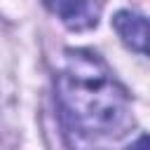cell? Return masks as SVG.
I'll return each mask as SVG.
<instances>
[{"instance_id":"1","label":"cell","mask_w":150,"mask_h":150,"mask_svg":"<svg viewBox=\"0 0 150 150\" xmlns=\"http://www.w3.org/2000/svg\"><path fill=\"white\" fill-rule=\"evenodd\" d=\"M56 96L73 129L89 138H122L134 127L127 89L89 49H68L56 73Z\"/></svg>"},{"instance_id":"2","label":"cell","mask_w":150,"mask_h":150,"mask_svg":"<svg viewBox=\"0 0 150 150\" xmlns=\"http://www.w3.org/2000/svg\"><path fill=\"white\" fill-rule=\"evenodd\" d=\"M45 5L70 30H89L98 23L101 16L98 0H45Z\"/></svg>"},{"instance_id":"3","label":"cell","mask_w":150,"mask_h":150,"mask_svg":"<svg viewBox=\"0 0 150 150\" xmlns=\"http://www.w3.org/2000/svg\"><path fill=\"white\" fill-rule=\"evenodd\" d=\"M112 28L117 30V35L122 38V42L127 47H131L138 54H145V49H148V21L143 14L131 12V9H122L112 16Z\"/></svg>"},{"instance_id":"4","label":"cell","mask_w":150,"mask_h":150,"mask_svg":"<svg viewBox=\"0 0 150 150\" xmlns=\"http://www.w3.org/2000/svg\"><path fill=\"white\" fill-rule=\"evenodd\" d=\"M145 145H148V138H145V136H141V138H138V143L134 145V150H145Z\"/></svg>"}]
</instances>
